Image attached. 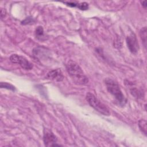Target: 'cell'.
Instances as JSON below:
<instances>
[{
    "label": "cell",
    "mask_w": 147,
    "mask_h": 147,
    "mask_svg": "<svg viewBox=\"0 0 147 147\" xmlns=\"http://www.w3.org/2000/svg\"><path fill=\"white\" fill-rule=\"evenodd\" d=\"M86 98L89 105L95 110L104 115L109 116L110 115V112L108 107L98 99L93 94L88 92L86 94Z\"/></svg>",
    "instance_id": "3957f363"
},
{
    "label": "cell",
    "mask_w": 147,
    "mask_h": 147,
    "mask_svg": "<svg viewBox=\"0 0 147 147\" xmlns=\"http://www.w3.org/2000/svg\"><path fill=\"white\" fill-rule=\"evenodd\" d=\"M47 78L55 82H61L64 79V76L60 69H55L47 74Z\"/></svg>",
    "instance_id": "52a82bcc"
},
{
    "label": "cell",
    "mask_w": 147,
    "mask_h": 147,
    "mask_svg": "<svg viewBox=\"0 0 147 147\" xmlns=\"http://www.w3.org/2000/svg\"><path fill=\"white\" fill-rule=\"evenodd\" d=\"M35 35L36 38L39 40L44 41L47 39L46 35L44 34V29L41 26H38L37 27L35 30Z\"/></svg>",
    "instance_id": "ba28073f"
},
{
    "label": "cell",
    "mask_w": 147,
    "mask_h": 147,
    "mask_svg": "<svg viewBox=\"0 0 147 147\" xmlns=\"http://www.w3.org/2000/svg\"><path fill=\"white\" fill-rule=\"evenodd\" d=\"M105 83L107 91L114 97L118 104L122 106H125L126 103V99L123 94L118 84L110 78L105 79Z\"/></svg>",
    "instance_id": "7a4b0ae2"
},
{
    "label": "cell",
    "mask_w": 147,
    "mask_h": 147,
    "mask_svg": "<svg viewBox=\"0 0 147 147\" xmlns=\"http://www.w3.org/2000/svg\"><path fill=\"white\" fill-rule=\"evenodd\" d=\"M76 7L82 10H86L88 9V4L86 2L78 3Z\"/></svg>",
    "instance_id": "4fadbf2b"
},
{
    "label": "cell",
    "mask_w": 147,
    "mask_h": 147,
    "mask_svg": "<svg viewBox=\"0 0 147 147\" xmlns=\"http://www.w3.org/2000/svg\"><path fill=\"white\" fill-rule=\"evenodd\" d=\"M0 87L2 88H6L7 90H11L13 91H14L16 90V88L14 86L6 82H1L0 84Z\"/></svg>",
    "instance_id": "7c38bea8"
},
{
    "label": "cell",
    "mask_w": 147,
    "mask_h": 147,
    "mask_svg": "<svg viewBox=\"0 0 147 147\" xmlns=\"http://www.w3.org/2000/svg\"><path fill=\"white\" fill-rule=\"evenodd\" d=\"M138 126L141 131L146 136V121L145 119H140L138 122Z\"/></svg>",
    "instance_id": "8fae6325"
},
{
    "label": "cell",
    "mask_w": 147,
    "mask_h": 147,
    "mask_svg": "<svg viewBox=\"0 0 147 147\" xmlns=\"http://www.w3.org/2000/svg\"><path fill=\"white\" fill-rule=\"evenodd\" d=\"M141 3L142 6H143L145 9H146V1H141Z\"/></svg>",
    "instance_id": "2e32d148"
},
{
    "label": "cell",
    "mask_w": 147,
    "mask_h": 147,
    "mask_svg": "<svg viewBox=\"0 0 147 147\" xmlns=\"http://www.w3.org/2000/svg\"><path fill=\"white\" fill-rule=\"evenodd\" d=\"M6 16V10L3 9H1V19H3Z\"/></svg>",
    "instance_id": "9a60e30c"
},
{
    "label": "cell",
    "mask_w": 147,
    "mask_h": 147,
    "mask_svg": "<svg viewBox=\"0 0 147 147\" xmlns=\"http://www.w3.org/2000/svg\"><path fill=\"white\" fill-rule=\"evenodd\" d=\"M130 93L132 94L133 96L137 98H142V96H144L142 92L136 88H133L130 89Z\"/></svg>",
    "instance_id": "30bf717a"
},
{
    "label": "cell",
    "mask_w": 147,
    "mask_h": 147,
    "mask_svg": "<svg viewBox=\"0 0 147 147\" xmlns=\"http://www.w3.org/2000/svg\"><path fill=\"white\" fill-rule=\"evenodd\" d=\"M34 22V20L33 18L32 17L29 16L27 18H26L24 21L21 22V24L22 25H28V24H33Z\"/></svg>",
    "instance_id": "5bb4252c"
},
{
    "label": "cell",
    "mask_w": 147,
    "mask_h": 147,
    "mask_svg": "<svg viewBox=\"0 0 147 147\" xmlns=\"http://www.w3.org/2000/svg\"><path fill=\"white\" fill-rule=\"evenodd\" d=\"M66 69L69 75L78 85H85L88 83V79L81 67L75 61L69 60L66 64Z\"/></svg>",
    "instance_id": "6da1fadb"
},
{
    "label": "cell",
    "mask_w": 147,
    "mask_h": 147,
    "mask_svg": "<svg viewBox=\"0 0 147 147\" xmlns=\"http://www.w3.org/2000/svg\"><path fill=\"white\" fill-rule=\"evenodd\" d=\"M126 44L132 53H136L139 49L138 43L134 33H131L126 37Z\"/></svg>",
    "instance_id": "8992f818"
},
{
    "label": "cell",
    "mask_w": 147,
    "mask_h": 147,
    "mask_svg": "<svg viewBox=\"0 0 147 147\" xmlns=\"http://www.w3.org/2000/svg\"><path fill=\"white\" fill-rule=\"evenodd\" d=\"M10 60L11 63L19 64L23 69L30 70L33 68V64L26 58L17 54H13L10 57Z\"/></svg>",
    "instance_id": "277c9868"
},
{
    "label": "cell",
    "mask_w": 147,
    "mask_h": 147,
    "mask_svg": "<svg viewBox=\"0 0 147 147\" xmlns=\"http://www.w3.org/2000/svg\"><path fill=\"white\" fill-rule=\"evenodd\" d=\"M140 35L145 47L146 46V27L142 28L140 31Z\"/></svg>",
    "instance_id": "9c48e42d"
},
{
    "label": "cell",
    "mask_w": 147,
    "mask_h": 147,
    "mask_svg": "<svg viewBox=\"0 0 147 147\" xmlns=\"http://www.w3.org/2000/svg\"><path fill=\"white\" fill-rule=\"evenodd\" d=\"M43 140L45 145L47 146H61L60 144H57V137L53 132L48 128L44 129Z\"/></svg>",
    "instance_id": "5b68a950"
}]
</instances>
